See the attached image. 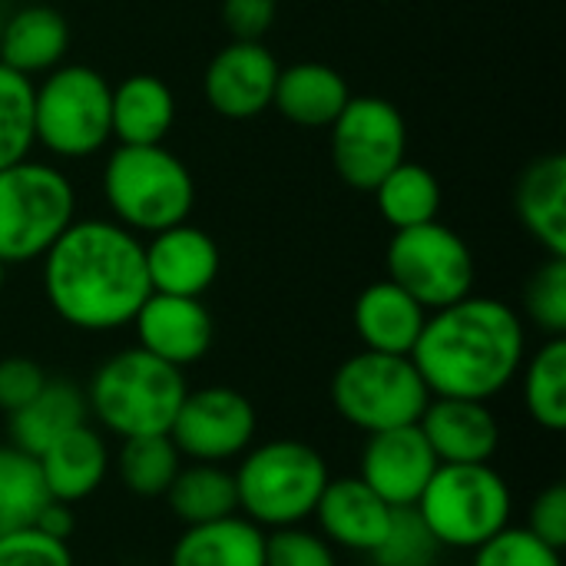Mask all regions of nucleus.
<instances>
[{
  "instance_id": "6",
  "label": "nucleus",
  "mask_w": 566,
  "mask_h": 566,
  "mask_svg": "<svg viewBox=\"0 0 566 566\" xmlns=\"http://www.w3.org/2000/svg\"><path fill=\"white\" fill-rule=\"evenodd\" d=\"M415 511L441 551H478L511 527L514 494L491 464H438Z\"/></svg>"
},
{
  "instance_id": "36",
  "label": "nucleus",
  "mask_w": 566,
  "mask_h": 566,
  "mask_svg": "<svg viewBox=\"0 0 566 566\" xmlns=\"http://www.w3.org/2000/svg\"><path fill=\"white\" fill-rule=\"evenodd\" d=\"M265 566H338L335 547L305 524L265 531Z\"/></svg>"
},
{
  "instance_id": "42",
  "label": "nucleus",
  "mask_w": 566,
  "mask_h": 566,
  "mask_svg": "<svg viewBox=\"0 0 566 566\" xmlns=\"http://www.w3.org/2000/svg\"><path fill=\"white\" fill-rule=\"evenodd\" d=\"M3 285H7V265L0 262V295H3Z\"/></svg>"
},
{
  "instance_id": "37",
  "label": "nucleus",
  "mask_w": 566,
  "mask_h": 566,
  "mask_svg": "<svg viewBox=\"0 0 566 566\" xmlns=\"http://www.w3.org/2000/svg\"><path fill=\"white\" fill-rule=\"evenodd\" d=\"M0 566H76L70 541L46 537L36 527L0 534Z\"/></svg>"
},
{
  "instance_id": "16",
  "label": "nucleus",
  "mask_w": 566,
  "mask_h": 566,
  "mask_svg": "<svg viewBox=\"0 0 566 566\" xmlns=\"http://www.w3.org/2000/svg\"><path fill=\"white\" fill-rule=\"evenodd\" d=\"M143 255H146L149 289L163 295L202 298V292L212 289L222 269L216 239L206 229L189 226V219L163 232H153L143 242Z\"/></svg>"
},
{
  "instance_id": "10",
  "label": "nucleus",
  "mask_w": 566,
  "mask_h": 566,
  "mask_svg": "<svg viewBox=\"0 0 566 566\" xmlns=\"http://www.w3.org/2000/svg\"><path fill=\"white\" fill-rule=\"evenodd\" d=\"M385 262H388V279L401 285L428 312L454 305L474 292L471 245L438 219L395 229Z\"/></svg>"
},
{
  "instance_id": "25",
  "label": "nucleus",
  "mask_w": 566,
  "mask_h": 566,
  "mask_svg": "<svg viewBox=\"0 0 566 566\" xmlns=\"http://www.w3.org/2000/svg\"><path fill=\"white\" fill-rule=\"evenodd\" d=\"M109 119L113 139L123 146H156L176 123V96L166 80L153 73H133L113 86Z\"/></svg>"
},
{
  "instance_id": "2",
  "label": "nucleus",
  "mask_w": 566,
  "mask_h": 566,
  "mask_svg": "<svg viewBox=\"0 0 566 566\" xmlns=\"http://www.w3.org/2000/svg\"><path fill=\"white\" fill-rule=\"evenodd\" d=\"M527 358V325L494 295H464L428 312L411 352L431 398L491 401L514 385Z\"/></svg>"
},
{
  "instance_id": "8",
  "label": "nucleus",
  "mask_w": 566,
  "mask_h": 566,
  "mask_svg": "<svg viewBox=\"0 0 566 566\" xmlns=\"http://www.w3.org/2000/svg\"><path fill=\"white\" fill-rule=\"evenodd\" d=\"M76 219V192L53 163L20 159L0 169V262L23 265L43 252Z\"/></svg>"
},
{
  "instance_id": "43",
  "label": "nucleus",
  "mask_w": 566,
  "mask_h": 566,
  "mask_svg": "<svg viewBox=\"0 0 566 566\" xmlns=\"http://www.w3.org/2000/svg\"><path fill=\"white\" fill-rule=\"evenodd\" d=\"M3 17H7V13H3V7H0V30H3Z\"/></svg>"
},
{
  "instance_id": "41",
  "label": "nucleus",
  "mask_w": 566,
  "mask_h": 566,
  "mask_svg": "<svg viewBox=\"0 0 566 566\" xmlns=\"http://www.w3.org/2000/svg\"><path fill=\"white\" fill-rule=\"evenodd\" d=\"M30 527L43 531L46 537L70 541V537H73V527H76V517H73V507H70V504L46 497V501H43V507L36 511V517H33V524H30Z\"/></svg>"
},
{
  "instance_id": "15",
  "label": "nucleus",
  "mask_w": 566,
  "mask_h": 566,
  "mask_svg": "<svg viewBox=\"0 0 566 566\" xmlns=\"http://www.w3.org/2000/svg\"><path fill=\"white\" fill-rule=\"evenodd\" d=\"M434 471H438V458L428 448L418 424L368 434L361 448L358 478L388 507H415Z\"/></svg>"
},
{
  "instance_id": "38",
  "label": "nucleus",
  "mask_w": 566,
  "mask_h": 566,
  "mask_svg": "<svg viewBox=\"0 0 566 566\" xmlns=\"http://www.w3.org/2000/svg\"><path fill=\"white\" fill-rule=\"evenodd\" d=\"M46 385V371L23 355L0 358V415H13Z\"/></svg>"
},
{
  "instance_id": "17",
  "label": "nucleus",
  "mask_w": 566,
  "mask_h": 566,
  "mask_svg": "<svg viewBox=\"0 0 566 566\" xmlns=\"http://www.w3.org/2000/svg\"><path fill=\"white\" fill-rule=\"evenodd\" d=\"M395 507H388L361 478H332L312 511L318 534L348 554L371 557L385 541Z\"/></svg>"
},
{
  "instance_id": "24",
  "label": "nucleus",
  "mask_w": 566,
  "mask_h": 566,
  "mask_svg": "<svg viewBox=\"0 0 566 566\" xmlns=\"http://www.w3.org/2000/svg\"><path fill=\"white\" fill-rule=\"evenodd\" d=\"M348 99H352V90L345 76L332 70L328 63H315V60L279 70L275 93H272V106L289 123L312 126V129L332 126Z\"/></svg>"
},
{
  "instance_id": "12",
  "label": "nucleus",
  "mask_w": 566,
  "mask_h": 566,
  "mask_svg": "<svg viewBox=\"0 0 566 566\" xmlns=\"http://www.w3.org/2000/svg\"><path fill=\"white\" fill-rule=\"evenodd\" d=\"M259 431L255 405L229 385H206L196 391H186L169 438L182 461L196 464H229L239 461L252 444Z\"/></svg>"
},
{
  "instance_id": "9",
  "label": "nucleus",
  "mask_w": 566,
  "mask_h": 566,
  "mask_svg": "<svg viewBox=\"0 0 566 566\" xmlns=\"http://www.w3.org/2000/svg\"><path fill=\"white\" fill-rule=\"evenodd\" d=\"M332 405L338 418L361 434L418 424L431 391L408 355L355 352L332 375Z\"/></svg>"
},
{
  "instance_id": "20",
  "label": "nucleus",
  "mask_w": 566,
  "mask_h": 566,
  "mask_svg": "<svg viewBox=\"0 0 566 566\" xmlns=\"http://www.w3.org/2000/svg\"><path fill=\"white\" fill-rule=\"evenodd\" d=\"M424 322H428V308L421 302H415L391 279L365 285L352 308V325H355L361 348L385 352V355L411 358Z\"/></svg>"
},
{
  "instance_id": "3",
  "label": "nucleus",
  "mask_w": 566,
  "mask_h": 566,
  "mask_svg": "<svg viewBox=\"0 0 566 566\" xmlns=\"http://www.w3.org/2000/svg\"><path fill=\"white\" fill-rule=\"evenodd\" d=\"M86 408L90 418L113 438L169 434L172 418L189 391L182 368L143 352L139 345L109 355L90 378Z\"/></svg>"
},
{
  "instance_id": "27",
  "label": "nucleus",
  "mask_w": 566,
  "mask_h": 566,
  "mask_svg": "<svg viewBox=\"0 0 566 566\" xmlns=\"http://www.w3.org/2000/svg\"><path fill=\"white\" fill-rule=\"evenodd\" d=\"M166 504L182 527L222 521L229 514H239L235 478L226 464L182 461L176 481L166 491Z\"/></svg>"
},
{
  "instance_id": "13",
  "label": "nucleus",
  "mask_w": 566,
  "mask_h": 566,
  "mask_svg": "<svg viewBox=\"0 0 566 566\" xmlns=\"http://www.w3.org/2000/svg\"><path fill=\"white\" fill-rule=\"evenodd\" d=\"M279 70L275 53L262 40H232L206 66V103L226 119H252L272 106Z\"/></svg>"
},
{
  "instance_id": "31",
  "label": "nucleus",
  "mask_w": 566,
  "mask_h": 566,
  "mask_svg": "<svg viewBox=\"0 0 566 566\" xmlns=\"http://www.w3.org/2000/svg\"><path fill=\"white\" fill-rule=\"evenodd\" d=\"M43 501L46 488L36 458L13 444H0V534L30 527Z\"/></svg>"
},
{
  "instance_id": "1",
  "label": "nucleus",
  "mask_w": 566,
  "mask_h": 566,
  "mask_svg": "<svg viewBox=\"0 0 566 566\" xmlns=\"http://www.w3.org/2000/svg\"><path fill=\"white\" fill-rule=\"evenodd\" d=\"M149 292L143 239L116 219H73L43 252L46 305L70 328H126Z\"/></svg>"
},
{
  "instance_id": "18",
  "label": "nucleus",
  "mask_w": 566,
  "mask_h": 566,
  "mask_svg": "<svg viewBox=\"0 0 566 566\" xmlns=\"http://www.w3.org/2000/svg\"><path fill=\"white\" fill-rule=\"evenodd\" d=\"M418 428L438 464H491L501 448V424L491 401L431 398Z\"/></svg>"
},
{
  "instance_id": "40",
  "label": "nucleus",
  "mask_w": 566,
  "mask_h": 566,
  "mask_svg": "<svg viewBox=\"0 0 566 566\" xmlns=\"http://www.w3.org/2000/svg\"><path fill=\"white\" fill-rule=\"evenodd\" d=\"M275 20V0H222V23L232 40H262Z\"/></svg>"
},
{
  "instance_id": "30",
  "label": "nucleus",
  "mask_w": 566,
  "mask_h": 566,
  "mask_svg": "<svg viewBox=\"0 0 566 566\" xmlns=\"http://www.w3.org/2000/svg\"><path fill=\"white\" fill-rule=\"evenodd\" d=\"M179 468H182V454L176 451L169 434L126 438L116 454V471H119L123 488L143 501L166 497Z\"/></svg>"
},
{
  "instance_id": "34",
  "label": "nucleus",
  "mask_w": 566,
  "mask_h": 566,
  "mask_svg": "<svg viewBox=\"0 0 566 566\" xmlns=\"http://www.w3.org/2000/svg\"><path fill=\"white\" fill-rule=\"evenodd\" d=\"M524 312L547 338L566 332V255H547L524 285Z\"/></svg>"
},
{
  "instance_id": "19",
  "label": "nucleus",
  "mask_w": 566,
  "mask_h": 566,
  "mask_svg": "<svg viewBox=\"0 0 566 566\" xmlns=\"http://www.w3.org/2000/svg\"><path fill=\"white\" fill-rule=\"evenodd\" d=\"M109 464H113L109 444L103 431L93 428L90 421L63 434L60 441H53L43 454H36L46 497L63 501L70 507L90 501L103 488Z\"/></svg>"
},
{
  "instance_id": "4",
  "label": "nucleus",
  "mask_w": 566,
  "mask_h": 566,
  "mask_svg": "<svg viewBox=\"0 0 566 566\" xmlns=\"http://www.w3.org/2000/svg\"><path fill=\"white\" fill-rule=\"evenodd\" d=\"M232 478H235L239 514L262 531L305 524L325 484L332 481L328 461L312 444L295 438L252 444L239 458Z\"/></svg>"
},
{
  "instance_id": "39",
  "label": "nucleus",
  "mask_w": 566,
  "mask_h": 566,
  "mask_svg": "<svg viewBox=\"0 0 566 566\" xmlns=\"http://www.w3.org/2000/svg\"><path fill=\"white\" fill-rule=\"evenodd\" d=\"M534 537H541L544 544L564 551L566 547V484L554 481L551 488H544L527 511V524H524Z\"/></svg>"
},
{
  "instance_id": "7",
  "label": "nucleus",
  "mask_w": 566,
  "mask_h": 566,
  "mask_svg": "<svg viewBox=\"0 0 566 566\" xmlns=\"http://www.w3.org/2000/svg\"><path fill=\"white\" fill-rule=\"evenodd\" d=\"M113 83L86 63H60L33 83V136L56 159H86L113 139Z\"/></svg>"
},
{
  "instance_id": "32",
  "label": "nucleus",
  "mask_w": 566,
  "mask_h": 566,
  "mask_svg": "<svg viewBox=\"0 0 566 566\" xmlns=\"http://www.w3.org/2000/svg\"><path fill=\"white\" fill-rule=\"evenodd\" d=\"M33 83L0 63V169L30 156L33 136Z\"/></svg>"
},
{
  "instance_id": "11",
  "label": "nucleus",
  "mask_w": 566,
  "mask_h": 566,
  "mask_svg": "<svg viewBox=\"0 0 566 566\" xmlns=\"http://www.w3.org/2000/svg\"><path fill=\"white\" fill-rule=\"evenodd\" d=\"M328 129L335 172L358 192H375V186L408 159V123L385 96H352Z\"/></svg>"
},
{
  "instance_id": "28",
  "label": "nucleus",
  "mask_w": 566,
  "mask_h": 566,
  "mask_svg": "<svg viewBox=\"0 0 566 566\" xmlns=\"http://www.w3.org/2000/svg\"><path fill=\"white\" fill-rule=\"evenodd\" d=\"M521 398L527 418L560 434L566 428V338H547L537 352H531L521 365Z\"/></svg>"
},
{
  "instance_id": "22",
  "label": "nucleus",
  "mask_w": 566,
  "mask_h": 566,
  "mask_svg": "<svg viewBox=\"0 0 566 566\" xmlns=\"http://www.w3.org/2000/svg\"><path fill=\"white\" fill-rule=\"evenodd\" d=\"M66 50H70V23L56 7L27 3L17 13L3 17V30H0L3 66L33 80L56 70Z\"/></svg>"
},
{
  "instance_id": "5",
  "label": "nucleus",
  "mask_w": 566,
  "mask_h": 566,
  "mask_svg": "<svg viewBox=\"0 0 566 566\" xmlns=\"http://www.w3.org/2000/svg\"><path fill=\"white\" fill-rule=\"evenodd\" d=\"M103 199L119 226L136 235H153L189 219L196 206V182L189 166L163 143H119L103 166Z\"/></svg>"
},
{
  "instance_id": "26",
  "label": "nucleus",
  "mask_w": 566,
  "mask_h": 566,
  "mask_svg": "<svg viewBox=\"0 0 566 566\" xmlns=\"http://www.w3.org/2000/svg\"><path fill=\"white\" fill-rule=\"evenodd\" d=\"M169 566H265V531L242 514L182 527Z\"/></svg>"
},
{
  "instance_id": "14",
  "label": "nucleus",
  "mask_w": 566,
  "mask_h": 566,
  "mask_svg": "<svg viewBox=\"0 0 566 566\" xmlns=\"http://www.w3.org/2000/svg\"><path fill=\"white\" fill-rule=\"evenodd\" d=\"M129 325L143 352L182 371L189 365H199L209 355L212 338H216L209 308L202 305V298H189V295L149 292V298L139 305Z\"/></svg>"
},
{
  "instance_id": "33",
  "label": "nucleus",
  "mask_w": 566,
  "mask_h": 566,
  "mask_svg": "<svg viewBox=\"0 0 566 566\" xmlns=\"http://www.w3.org/2000/svg\"><path fill=\"white\" fill-rule=\"evenodd\" d=\"M441 554V544L421 521L415 507H395L385 541L371 554L375 566H431Z\"/></svg>"
},
{
  "instance_id": "21",
  "label": "nucleus",
  "mask_w": 566,
  "mask_h": 566,
  "mask_svg": "<svg viewBox=\"0 0 566 566\" xmlns=\"http://www.w3.org/2000/svg\"><path fill=\"white\" fill-rule=\"evenodd\" d=\"M521 226L547 255H566V156H537L514 186Z\"/></svg>"
},
{
  "instance_id": "35",
  "label": "nucleus",
  "mask_w": 566,
  "mask_h": 566,
  "mask_svg": "<svg viewBox=\"0 0 566 566\" xmlns=\"http://www.w3.org/2000/svg\"><path fill=\"white\" fill-rule=\"evenodd\" d=\"M471 554H474L471 566H564V551L544 544L527 527H514V524Z\"/></svg>"
},
{
  "instance_id": "29",
  "label": "nucleus",
  "mask_w": 566,
  "mask_h": 566,
  "mask_svg": "<svg viewBox=\"0 0 566 566\" xmlns=\"http://www.w3.org/2000/svg\"><path fill=\"white\" fill-rule=\"evenodd\" d=\"M375 202L381 219L391 229H408L438 219L441 212V182L438 176L411 159H401L378 186H375Z\"/></svg>"
},
{
  "instance_id": "23",
  "label": "nucleus",
  "mask_w": 566,
  "mask_h": 566,
  "mask_svg": "<svg viewBox=\"0 0 566 566\" xmlns=\"http://www.w3.org/2000/svg\"><path fill=\"white\" fill-rule=\"evenodd\" d=\"M90 421L86 391L66 378H46V385L13 415H7L10 444L27 454H43L53 441Z\"/></svg>"
}]
</instances>
